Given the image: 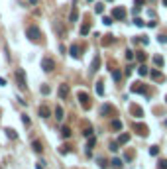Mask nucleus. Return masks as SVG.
Returning a JSON list of instances; mask_svg holds the SVG:
<instances>
[{"label": "nucleus", "mask_w": 167, "mask_h": 169, "mask_svg": "<svg viewBox=\"0 0 167 169\" xmlns=\"http://www.w3.org/2000/svg\"><path fill=\"white\" fill-rule=\"evenodd\" d=\"M14 77H16V83H18L20 89L26 91V89H28V83H26V73H24V69H18L16 73H14Z\"/></svg>", "instance_id": "1"}, {"label": "nucleus", "mask_w": 167, "mask_h": 169, "mask_svg": "<svg viewBox=\"0 0 167 169\" xmlns=\"http://www.w3.org/2000/svg\"><path fill=\"white\" fill-rule=\"evenodd\" d=\"M26 34H28V38H30L32 41H39V40H41V32H39L38 26H30Z\"/></svg>", "instance_id": "2"}, {"label": "nucleus", "mask_w": 167, "mask_h": 169, "mask_svg": "<svg viewBox=\"0 0 167 169\" xmlns=\"http://www.w3.org/2000/svg\"><path fill=\"white\" fill-rule=\"evenodd\" d=\"M126 18V8L124 6H116L112 8V20H124Z\"/></svg>", "instance_id": "3"}, {"label": "nucleus", "mask_w": 167, "mask_h": 169, "mask_svg": "<svg viewBox=\"0 0 167 169\" xmlns=\"http://www.w3.org/2000/svg\"><path fill=\"white\" fill-rule=\"evenodd\" d=\"M77 98H79V102H81V104H83V108H91V102H89V94H86L85 91H79Z\"/></svg>", "instance_id": "4"}, {"label": "nucleus", "mask_w": 167, "mask_h": 169, "mask_svg": "<svg viewBox=\"0 0 167 169\" xmlns=\"http://www.w3.org/2000/svg\"><path fill=\"white\" fill-rule=\"evenodd\" d=\"M53 67H55V63H53V59H49V57H43V59H41V69L45 71V73H49V71H53Z\"/></svg>", "instance_id": "5"}, {"label": "nucleus", "mask_w": 167, "mask_h": 169, "mask_svg": "<svg viewBox=\"0 0 167 169\" xmlns=\"http://www.w3.org/2000/svg\"><path fill=\"white\" fill-rule=\"evenodd\" d=\"M114 112H116V110H114L112 104H102V106H100V116H110Z\"/></svg>", "instance_id": "6"}, {"label": "nucleus", "mask_w": 167, "mask_h": 169, "mask_svg": "<svg viewBox=\"0 0 167 169\" xmlns=\"http://www.w3.org/2000/svg\"><path fill=\"white\" fill-rule=\"evenodd\" d=\"M134 130H136L140 136H144V138H146V136L149 134V130H148V126H146V124H134Z\"/></svg>", "instance_id": "7"}, {"label": "nucleus", "mask_w": 167, "mask_h": 169, "mask_svg": "<svg viewBox=\"0 0 167 169\" xmlns=\"http://www.w3.org/2000/svg\"><path fill=\"white\" fill-rule=\"evenodd\" d=\"M132 92H138V94H148V89L144 87L142 83H134L132 85Z\"/></svg>", "instance_id": "8"}, {"label": "nucleus", "mask_w": 167, "mask_h": 169, "mask_svg": "<svg viewBox=\"0 0 167 169\" xmlns=\"http://www.w3.org/2000/svg\"><path fill=\"white\" fill-rule=\"evenodd\" d=\"M130 112H132V116H136V118H142L144 116V108H140L138 104H132L130 106Z\"/></svg>", "instance_id": "9"}, {"label": "nucleus", "mask_w": 167, "mask_h": 169, "mask_svg": "<svg viewBox=\"0 0 167 169\" xmlns=\"http://www.w3.org/2000/svg\"><path fill=\"white\" fill-rule=\"evenodd\" d=\"M94 144H97V138L94 136H89V142H86V153H92V148H94Z\"/></svg>", "instance_id": "10"}, {"label": "nucleus", "mask_w": 167, "mask_h": 169, "mask_svg": "<svg viewBox=\"0 0 167 169\" xmlns=\"http://www.w3.org/2000/svg\"><path fill=\"white\" fill-rule=\"evenodd\" d=\"M32 148H34L35 153H43V145H41L39 140H32Z\"/></svg>", "instance_id": "11"}, {"label": "nucleus", "mask_w": 167, "mask_h": 169, "mask_svg": "<svg viewBox=\"0 0 167 169\" xmlns=\"http://www.w3.org/2000/svg\"><path fill=\"white\" fill-rule=\"evenodd\" d=\"M67 94H69V87L67 85H61L59 87V98H65Z\"/></svg>", "instance_id": "12"}, {"label": "nucleus", "mask_w": 167, "mask_h": 169, "mask_svg": "<svg viewBox=\"0 0 167 169\" xmlns=\"http://www.w3.org/2000/svg\"><path fill=\"white\" fill-rule=\"evenodd\" d=\"M39 116H41V118H47V116H49V106L41 104L39 106Z\"/></svg>", "instance_id": "13"}, {"label": "nucleus", "mask_w": 167, "mask_h": 169, "mask_svg": "<svg viewBox=\"0 0 167 169\" xmlns=\"http://www.w3.org/2000/svg\"><path fill=\"white\" fill-rule=\"evenodd\" d=\"M71 55H73L75 57V59H79V57H81V53H79V45H77V43H73V45H71Z\"/></svg>", "instance_id": "14"}, {"label": "nucleus", "mask_w": 167, "mask_h": 169, "mask_svg": "<svg viewBox=\"0 0 167 169\" xmlns=\"http://www.w3.org/2000/svg\"><path fill=\"white\" fill-rule=\"evenodd\" d=\"M112 41H114V35H112V34H108V35H104V40H102V45H104V47H108Z\"/></svg>", "instance_id": "15"}, {"label": "nucleus", "mask_w": 167, "mask_h": 169, "mask_svg": "<svg viewBox=\"0 0 167 169\" xmlns=\"http://www.w3.org/2000/svg\"><path fill=\"white\" fill-rule=\"evenodd\" d=\"M55 118H57V120H59V122L63 120V108H61L59 104H57V106H55Z\"/></svg>", "instance_id": "16"}, {"label": "nucleus", "mask_w": 167, "mask_h": 169, "mask_svg": "<svg viewBox=\"0 0 167 169\" xmlns=\"http://www.w3.org/2000/svg\"><path fill=\"white\" fill-rule=\"evenodd\" d=\"M151 79H154V81H163V75L157 69H154V71H151Z\"/></svg>", "instance_id": "17"}, {"label": "nucleus", "mask_w": 167, "mask_h": 169, "mask_svg": "<svg viewBox=\"0 0 167 169\" xmlns=\"http://www.w3.org/2000/svg\"><path fill=\"white\" fill-rule=\"evenodd\" d=\"M4 132H6V136H8L10 140H18V134H16V132H14L12 128H6Z\"/></svg>", "instance_id": "18"}, {"label": "nucleus", "mask_w": 167, "mask_h": 169, "mask_svg": "<svg viewBox=\"0 0 167 169\" xmlns=\"http://www.w3.org/2000/svg\"><path fill=\"white\" fill-rule=\"evenodd\" d=\"M138 75H140V77H146L148 75V67H146V65H140V67H138Z\"/></svg>", "instance_id": "19"}, {"label": "nucleus", "mask_w": 167, "mask_h": 169, "mask_svg": "<svg viewBox=\"0 0 167 169\" xmlns=\"http://www.w3.org/2000/svg\"><path fill=\"white\" fill-rule=\"evenodd\" d=\"M61 138H71V128L69 126H63L61 128Z\"/></svg>", "instance_id": "20"}, {"label": "nucleus", "mask_w": 167, "mask_h": 169, "mask_svg": "<svg viewBox=\"0 0 167 169\" xmlns=\"http://www.w3.org/2000/svg\"><path fill=\"white\" fill-rule=\"evenodd\" d=\"M130 142V134H120V138H118V144L122 145V144H128Z\"/></svg>", "instance_id": "21"}, {"label": "nucleus", "mask_w": 167, "mask_h": 169, "mask_svg": "<svg viewBox=\"0 0 167 169\" xmlns=\"http://www.w3.org/2000/svg\"><path fill=\"white\" fill-rule=\"evenodd\" d=\"M77 18H79V12H77V8H73L69 14V22H77Z\"/></svg>", "instance_id": "22"}, {"label": "nucleus", "mask_w": 167, "mask_h": 169, "mask_svg": "<svg viewBox=\"0 0 167 169\" xmlns=\"http://www.w3.org/2000/svg\"><path fill=\"white\" fill-rule=\"evenodd\" d=\"M154 63L157 65V67H163V63H165V61H163V57H161V55H155V57H154Z\"/></svg>", "instance_id": "23"}, {"label": "nucleus", "mask_w": 167, "mask_h": 169, "mask_svg": "<svg viewBox=\"0 0 167 169\" xmlns=\"http://www.w3.org/2000/svg\"><path fill=\"white\" fill-rule=\"evenodd\" d=\"M98 67H100V57L97 55V57H94V59H92V69H91V71H97Z\"/></svg>", "instance_id": "24"}, {"label": "nucleus", "mask_w": 167, "mask_h": 169, "mask_svg": "<svg viewBox=\"0 0 167 169\" xmlns=\"http://www.w3.org/2000/svg\"><path fill=\"white\" fill-rule=\"evenodd\" d=\"M110 73H112V79H114V81H120V79H122V73H120V71L110 69Z\"/></svg>", "instance_id": "25"}, {"label": "nucleus", "mask_w": 167, "mask_h": 169, "mask_svg": "<svg viewBox=\"0 0 167 169\" xmlns=\"http://www.w3.org/2000/svg\"><path fill=\"white\" fill-rule=\"evenodd\" d=\"M89 32H91V26H89V24H83V26H81V35H86Z\"/></svg>", "instance_id": "26"}, {"label": "nucleus", "mask_w": 167, "mask_h": 169, "mask_svg": "<svg viewBox=\"0 0 167 169\" xmlns=\"http://www.w3.org/2000/svg\"><path fill=\"white\" fill-rule=\"evenodd\" d=\"M97 92L100 94V97H102V94H104V87H102V81H98V83H97Z\"/></svg>", "instance_id": "27"}, {"label": "nucleus", "mask_w": 167, "mask_h": 169, "mask_svg": "<svg viewBox=\"0 0 167 169\" xmlns=\"http://www.w3.org/2000/svg\"><path fill=\"white\" fill-rule=\"evenodd\" d=\"M94 12H97V14H102V12H104V4H102V2H98L97 6H94Z\"/></svg>", "instance_id": "28"}, {"label": "nucleus", "mask_w": 167, "mask_h": 169, "mask_svg": "<svg viewBox=\"0 0 167 169\" xmlns=\"http://www.w3.org/2000/svg\"><path fill=\"white\" fill-rule=\"evenodd\" d=\"M83 134H85L86 138H89V136H92V126H89V124H85V132H83Z\"/></svg>", "instance_id": "29"}, {"label": "nucleus", "mask_w": 167, "mask_h": 169, "mask_svg": "<svg viewBox=\"0 0 167 169\" xmlns=\"http://www.w3.org/2000/svg\"><path fill=\"white\" fill-rule=\"evenodd\" d=\"M108 148H110V151H118V150H120V144H118V142H110Z\"/></svg>", "instance_id": "30"}, {"label": "nucleus", "mask_w": 167, "mask_h": 169, "mask_svg": "<svg viewBox=\"0 0 167 169\" xmlns=\"http://www.w3.org/2000/svg\"><path fill=\"white\" fill-rule=\"evenodd\" d=\"M110 163H112V167H114V169H122V161H120V159H112Z\"/></svg>", "instance_id": "31"}, {"label": "nucleus", "mask_w": 167, "mask_h": 169, "mask_svg": "<svg viewBox=\"0 0 167 169\" xmlns=\"http://www.w3.org/2000/svg\"><path fill=\"white\" fill-rule=\"evenodd\" d=\"M112 128L114 130H122V122L120 120H112Z\"/></svg>", "instance_id": "32"}, {"label": "nucleus", "mask_w": 167, "mask_h": 169, "mask_svg": "<svg viewBox=\"0 0 167 169\" xmlns=\"http://www.w3.org/2000/svg\"><path fill=\"white\" fill-rule=\"evenodd\" d=\"M157 169H167V159H159V163H157Z\"/></svg>", "instance_id": "33"}, {"label": "nucleus", "mask_w": 167, "mask_h": 169, "mask_svg": "<svg viewBox=\"0 0 167 169\" xmlns=\"http://www.w3.org/2000/svg\"><path fill=\"white\" fill-rule=\"evenodd\" d=\"M136 57H138V61H142V63H144V61H146V57H148V55L144 53V51H140V53H136Z\"/></svg>", "instance_id": "34"}, {"label": "nucleus", "mask_w": 167, "mask_h": 169, "mask_svg": "<svg viewBox=\"0 0 167 169\" xmlns=\"http://www.w3.org/2000/svg\"><path fill=\"white\" fill-rule=\"evenodd\" d=\"M134 24H136L138 28H144V26H146V22H144L142 18H136V20H134Z\"/></svg>", "instance_id": "35"}, {"label": "nucleus", "mask_w": 167, "mask_h": 169, "mask_svg": "<svg viewBox=\"0 0 167 169\" xmlns=\"http://www.w3.org/2000/svg\"><path fill=\"white\" fill-rule=\"evenodd\" d=\"M134 57H136V55H134V51H132V49H128V51H126V59H128V61H132Z\"/></svg>", "instance_id": "36"}, {"label": "nucleus", "mask_w": 167, "mask_h": 169, "mask_svg": "<svg viewBox=\"0 0 167 169\" xmlns=\"http://www.w3.org/2000/svg\"><path fill=\"white\" fill-rule=\"evenodd\" d=\"M22 122H24L26 126H30V116H28V114H22Z\"/></svg>", "instance_id": "37"}, {"label": "nucleus", "mask_w": 167, "mask_h": 169, "mask_svg": "<svg viewBox=\"0 0 167 169\" xmlns=\"http://www.w3.org/2000/svg\"><path fill=\"white\" fill-rule=\"evenodd\" d=\"M149 153H151V156H157V153H159V148H157V145H151Z\"/></svg>", "instance_id": "38"}, {"label": "nucleus", "mask_w": 167, "mask_h": 169, "mask_svg": "<svg viewBox=\"0 0 167 169\" xmlns=\"http://www.w3.org/2000/svg\"><path fill=\"white\" fill-rule=\"evenodd\" d=\"M41 94H49V87H47V85L41 87Z\"/></svg>", "instance_id": "39"}, {"label": "nucleus", "mask_w": 167, "mask_h": 169, "mask_svg": "<svg viewBox=\"0 0 167 169\" xmlns=\"http://www.w3.org/2000/svg\"><path fill=\"white\" fill-rule=\"evenodd\" d=\"M134 2H136V6H138V8H140V6H144V4L148 2V0H134Z\"/></svg>", "instance_id": "40"}, {"label": "nucleus", "mask_w": 167, "mask_h": 169, "mask_svg": "<svg viewBox=\"0 0 167 169\" xmlns=\"http://www.w3.org/2000/svg\"><path fill=\"white\" fill-rule=\"evenodd\" d=\"M59 151H61V153H69V151H71V148H69V145H63V148H61Z\"/></svg>", "instance_id": "41"}, {"label": "nucleus", "mask_w": 167, "mask_h": 169, "mask_svg": "<svg viewBox=\"0 0 167 169\" xmlns=\"http://www.w3.org/2000/svg\"><path fill=\"white\" fill-rule=\"evenodd\" d=\"M102 22H104V26H110V24H112V18H104Z\"/></svg>", "instance_id": "42"}, {"label": "nucleus", "mask_w": 167, "mask_h": 169, "mask_svg": "<svg viewBox=\"0 0 167 169\" xmlns=\"http://www.w3.org/2000/svg\"><path fill=\"white\" fill-rule=\"evenodd\" d=\"M159 41H161V43H167V35H159Z\"/></svg>", "instance_id": "43"}, {"label": "nucleus", "mask_w": 167, "mask_h": 169, "mask_svg": "<svg viewBox=\"0 0 167 169\" xmlns=\"http://www.w3.org/2000/svg\"><path fill=\"white\" fill-rule=\"evenodd\" d=\"M6 85V79H2V77H0V87H4Z\"/></svg>", "instance_id": "44"}, {"label": "nucleus", "mask_w": 167, "mask_h": 169, "mask_svg": "<svg viewBox=\"0 0 167 169\" xmlns=\"http://www.w3.org/2000/svg\"><path fill=\"white\" fill-rule=\"evenodd\" d=\"M28 2H30L32 6H35V4H38V0H28Z\"/></svg>", "instance_id": "45"}, {"label": "nucleus", "mask_w": 167, "mask_h": 169, "mask_svg": "<svg viewBox=\"0 0 167 169\" xmlns=\"http://www.w3.org/2000/svg\"><path fill=\"white\" fill-rule=\"evenodd\" d=\"M35 169H43V167H41V163H38V165H35Z\"/></svg>", "instance_id": "46"}, {"label": "nucleus", "mask_w": 167, "mask_h": 169, "mask_svg": "<svg viewBox=\"0 0 167 169\" xmlns=\"http://www.w3.org/2000/svg\"><path fill=\"white\" fill-rule=\"evenodd\" d=\"M163 6H167V0H163Z\"/></svg>", "instance_id": "47"}, {"label": "nucleus", "mask_w": 167, "mask_h": 169, "mask_svg": "<svg viewBox=\"0 0 167 169\" xmlns=\"http://www.w3.org/2000/svg\"><path fill=\"white\" fill-rule=\"evenodd\" d=\"M165 104H167V97H165Z\"/></svg>", "instance_id": "48"}, {"label": "nucleus", "mask_w": 167, "mask_h": 169, "mask_svg": "<svg viewBox=\"0 0 167 169\" xmlns=\"http://www.w3.org/2000/svg\"><path fill=\"white\" fill-rule=\"evenodd\" d=\"M89 2H92V0H89Z\"/></svg>", "instance_id": "49"}]
</instances>
